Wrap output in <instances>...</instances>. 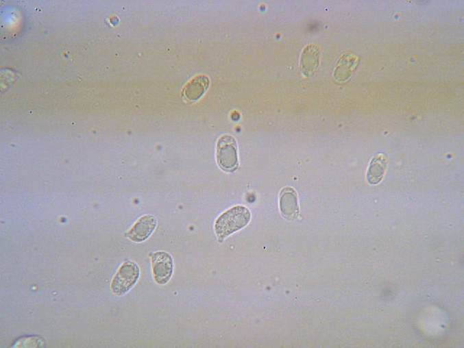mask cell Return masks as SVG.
<instances>
[{"mask_svg":"<svg viewBox=\"0 0 464 348\" xmlns=\"http://www.w3.org/2000/svg\"><path fill=\"white\" fill-rule=\"evenodd\" d=\"M252 219L248 208L235 206L221 215L215 223V232L219 243L233 233L245 228Z\"/></svg>","mask_w":464,"mask_h":348,"instance_id":"6da1fadb","label":"cell"},{"mask_svg":"<svg viewBox=\"0 0 464 348\" xmlns=\"http://www.w3.org/2000/svg\"><path fill=\"white\" fill-rule=\"evenodd\" d=\"M217 160L219 168L227 173H233L239 169L237 143L233 136L224 134L217 145Z\"/></svg>","mask_w":464,"mask_h":348,"instance_id":"7a4b0ae2","label":"cell"},{"mask_svg":"<svg viewBox=\"0 0 464 348\" xmlns=\"http://www.w3.org/2000/svg\"><path fill=\"white\" fill-rule=\"evenodd\" d=\"M140 275L139 266L132 261H127L119 268L111 282L112 293L118 296L127 293L139 279Z\"/></svg>","mask_w":464,"mask_h":348,"instance_id":"3957f363","label":"cell"},{"mask_svg":"<svg viewBox=\"0 0 464 348\" xmlns=\"http://www.w3.org/2000/svg\"><path fill=\"white\" fill-rule=\"evenodd\" d=\"M152 259L153 275L155 282L160 285L167 284L173 275V263L170 254L155 252L149 254Z\"/></svg>","mask_w":464,"mask_h":348,"instance_id":"277c9868","label":"cell"},{"mask_svg":"<svg viewBox=\"0 0 464 348\" xmlns=\"http://www.w3.org/2000/svg\"><path fill=\"white\" fill-rule=\"evenodd\" d=\"M157 227V219L152 215H145L138 220L132 229L125 234V237L134 243L147 240Z\"/></svg>","mask_w":464,"mask_h":348,"instance_id":"5b68a950","label":"cell"},{"mask_svg":"<svg viewBox=\"0 0 464 348\" xmlns=\"http://www.w3.org/2000/svg\"><path fill=\"white\" fill-rule=\"evenodd\" d=\"M280 206L282 216L289 221H294L300 216V207L296 191L286 186L280 195Z\"/></svg>","mask_w":464,"mask_h":348,"instance_id":"8992f818","label":"cell"},{"mask_svg":"<svg viewBox=\"0 0 464 348\" xmlns=\"http://www.w3.org/2000/svg\"><path fill=\"white\" fill-rule=\"evenodd\" d=\"M210 85V79L206 75H198L188 82L182 92V97L189 102H195L202 98Z\"/></svg>","mask_w":464,"mask_h":348,"instance_id":"52a82bcc","label":"cell"},{"mask_svg":"<svg viewBox=\"0 0 464 348\" xmlns=\"http://www.w3.org/2000/svg\"><path fill=\"white\" fill-rule=\"evenodd\" d=\"M388 159L384 153L376 155L369 166L367 180L371 184H378L382 182L387 168Z\"/></svg>","mask_w":464,"mask_h":348,"instance_id":"ba28073f","label":"cell"}]
</instances>
